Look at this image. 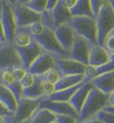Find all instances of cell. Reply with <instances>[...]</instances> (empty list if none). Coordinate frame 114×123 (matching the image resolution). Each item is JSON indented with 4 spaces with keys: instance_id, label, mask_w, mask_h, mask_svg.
Masks as SVG:
<instances>
[{
    "instance_id": "6da1fadb",
    "label": "cell",
    "mask_w": 114,
    "mask_h": 123,
    "mask_svg": "<svg viewBox=\"0 0 114 123\" xmlns=\"http://www.w3.org/2000/svg\"><path fill=\"white\" fill-rule=\"evenodd\" d=\"M109 105V94L92 87L78 116V121L96 116L99 111Z\"/></svg>"
},
{
    "instance_id": "7a4b0ae2",
    "label": "cell",
    "mask_w": 114,
    "mask_h": 123,
    "mask_svg": "<svg viewBox=\"0 0 114 123\" xmlns=\"http://www.w3.org/2000/svg\"><path fill=\"white\" fill-rule=\"evenodd\" d=\"M97 27V44H104L105 38L114 30V7L110 0H105L95 16Z\"/></svg>"
},
{
    "instance_id": "3957f363",
    "label": "cell",
    "mask_w": 114,
    "mask_h": 123,
    "mask_svg": "<svg viewBox=\"0 0 114 123\" xmlns=\"http://www.w3.org/2000/svg\"><path fill=\"white\" fill-rule=\"evenodd\" d=\"M69 24L77 35L85 38L92 44L97 43V27L95 17L72 16Z\"/></svg>"
},
{
    "instance_id": "277c9868",
    "label": "cell",
    "mask_w": 114,
    "mask_h": 123,
    "mask_svg": "<svg viewBox=\"0 0 114 123\" xmlns=\"http://www.w3.org/2000/svg\"><path fill=\"white\" fill-rule=\"evenodd\" d=\"M33 39L40 45L44 51L52 54L54 58H70L69 52L61 46L53 30L45 28L41 34L33 37Z\"/></svg>"
},
{
    "instance_id": "5b68a950",
    "label": "cell",
    "mask_w": 114,
    "mask_h": 123,
    "mask_svg": "<svg viewBox=\"0 0 114 123\" xmlns=\"http://www.w3.org/2000/svg\"><path fill=\"white\" fill-rule=\"evenodd\" d=\"M45 98L30 99L21 97L17 102L16 110L14 113V120L15 123H23L30 118L35 111L39 107L41 102Z\"/></svg>"
},
{
    "instance_id": "8992f818",
    "label": "cell",
    "mask_w": 114,
    "mask_h": 123,
    "mask_svg": "<svg viewBox=\"0 0 114 123\" xmlns=\"http://www.w3.org/2000/svg\"><path fill=\"white\" fill-rule=\"evenodd\" d=\"M17 27H23L31 24L41 22V14L30 9L25 4L16 3L12 6Z\"/></svg>"
},
{
    "instance_id": "52a82bcc",
    "label": "cell",
    "mask_w": 114,
    "mask_h": 123,
    "mask_svg": "<svg viewBox=\"0 0 114 123\" xmlns=\"http://www.w3.org/2000/svg\"><path fill=\"white\" fill-rule=\"evenodd\" d=\"M0 17H1L2 24H3L6 42L13 43L15 33H16L17 24L14 19L12 6L9 3H7L5 0L3 1L2 3Z\"/></svg>"
},
{
    "instance_id": "ba28073f",
    "label": "cell",
    "mask_w": 114,
    "mask_h": 123,
    "mask_svg": "<svg viewBox=\"0 0 114 123\" xmlns=\"http://www.w3.org/2000/svg\"><path fill=\"white\" fill-rule=\"evenodd\" d=\"M22 65L19 54L13 43H0V71Z\"/></svg>"
},
{
    "instance_id": "9c48e42d",
    "label": "cell",
    "mask_w": 114,
    "mask_h": 123,
    "mask_svg": "<svg viewBox=\"0 0 114 123\" xmlns=\"http://www.w3.org/2000/svg\"><path fill=\"white\" fill-rule=\"evenodd\" d=\"M92 43L85 38L76 34L74 42L70 50V58L80 62L84 65H88V57Z\"/></svg>"
},
{
    "instance_id": "30bf717a",
    "label": "cell",
    "mask_w": 114,
    "mask_h": 123,
    "mask_svg": "<svg viewBox=\"0 0 114 123\" xmlns=\"http://www.w3.org/2000/svg\"><path fill=\"white\" fill-rule=\"evenodd\" d=\"M55 68L62 75H84L86 65L71 58H54Z\"/></svg>"
},
{
    "instance_id": "8fae6325",
    "label": "cell",
    "mask_w": 114,
    "mask_h": 123,
    "mask_svg": "<svg viewBox=\"0 0 114 123\" xmlns=\"http://www.w3.org/2000/svg\"><path fill=\"white\" fill-rule=\"evenodd\" d=\"M15 48H16V50L21 58V64L27 70H29L30 65L33 63L34 60L44 51L40 45L34 39L33 41H31V43L26 47H21V48L15 47Z\"/></svg>"
},
{
    "instance_id": "7c38bea8",
    "label": "cell",
    "mask_w": 114,
    "mask_h": 123,
    "mask_svg": "<svg viewBox=\"0 0 114 123\" xmlns=\"http://www.w3.org/2000/svg\"><path fill=\"white\" fill-rule=\"evenodd\" d=\"M39 107L49 110L55 115H70L77 119L78 116V112L74 110V108L69 102H58V101H52L48 98H45L41 102Z\"/></svg>"
},
{
    "instance_id": "4fadbf2b",
    "label": "cell",
    "mask_w": 114,
    "mask_h": 123,
    "mask_svg": "<svg viewBox=\"0 0 114 123\" xmlns=\"http://www.w3.org/2000/svg\"><path fill=\"white\" fill-rule=\"evenodd\" d=\"M55 67V58L52 54L43 51L30 65L28 71L35 75H42Z\"/></svg>"
},
{
    "instance_id": "5bb4252c",
    "label": "cell",
    "mask_w": 114,
    "mask_h": 123,
    "mask_svg": "<svg viewBox=\"0 0 114 123\" xmlns=\"http://www.w3.org/2000/svg\"><path fill=\"white\" fill-rule=\"evenodd\" d=\"M54 31L62 49L67 52H70L76 37V33L70 24L58 25L54 30Z\"/></svg>"
},
{
    "instance_id": "9a60e30c",
    "label": "cell",
    "mask_w": 114,
    "mask_h": 123,
    "mask_svg": "<svg viewBox=\"0 0 114 123\" xmlns=\"http://www.w3.org/2000/svg\"><path fill=\"white\" fill-rule=\"evenodd\" d=\"M111 54L99 44H92L88 57V65L98 68L107 63L110 59Z\"/></svg>"
},
{
    "instance_id": "2e32d148",
    "label": "cell",
    "mask_w": 114,
    "mask_h": 123,
    "mask_svg": "<svg viewBox=\"0 0 114 123\" xmlns=\"http://www.w3.org/2000/svg\"><path fill=\"white\" fill-rule=\"evenodd\" d=\"M90 83L101 92L110 94L114 91V71L101 74L91 80Z\"/></svg>"
},
{
    "instance_id": "e0dca14e",
    "label": "cell",
    "mask_w": 114,
    "mask_h": 123,
    "mask_svg": "<svg viewBox=\"0 0 114 123\" xmlns=\"http://www.w3.org/2000/svg\"><path fill=\"white\" fill-rule=\"evenodd\" d=\"M93 86L90 82H84L79 88L78 89L76 92H74V94L69 101V103H71V105L74 108V110L78 112V114L80 111L82 106L84 104L85 101L87 99L88 93L92 89Z\"/></svg>"
},
{
    "instance_id": "ac0fdd59",
    "label": "cell",
    "mask_w": 114,
    "mask_h": 123,
    "mask_svg": "<svg viewBox=\"0 0 114 123\" xmlns=\"http://www.w3.org/2000/svg\"><path fill=\"white\" fill-rule=\"evenodd\" d=\"M56 120V115L49 110L38 107L29 120L23 123H52Z\"/></svg>"
},
{
    "instance_id": "d6986e66",
    "label": "cell",
    "mask_w": 114,
    "mask_h": 123,
    "mask_svg": "<svg viewBox=\"0 0 114 123\" xmlns=\"http://www.w3.org/2000/svg\"><path fill=\"white\" fill-rule=\"evenodd\" d=\"M52 13H53V16H54L56 27L61 24H69L72 18L71 10L64 6L61 2V0H59V2L54 7V9L52 10Z\"/></svg>"
},
{
    "instance_id": "ffe728a7",
    "label": "cell",
    "mask_w": 114,
    "mask_h": 123,
    "mask_svg": "<svg viewBox=\"0 0 114 123\" xmlns=\"http://www.w3.org/2000/svg\"><path fill=\"white\" fill-rule=\"evenodd\" d=\"M21 97H26L30 99H40L47 98L44 95L43 89H42V76L36 75V80L31 86L22 90Z\"/></svg>"
},
{
    "instance_id": "44dd1931",
    "label": "cell",
    "mask_w": 114,
    "mask_h": 123,
    "mask_svg": "<svg viewBox=\"0 0 114 123\" xmlns=\"http://www.w3.org/2000/svg\"><path fill=\"white\" fill-rule=\"evenodd\" d=\"M0 102L10 111H15L17 107V100L10 89L0 83Z\"/></svg>"
},
{
    "instance_id": "7402d4cb",
    "label": "cell",
    "mask_w": 114,
    "mask_h": 123,
    "mask_svg": "<svg viewBox=\"0 0 114 123\" xmlns=\"http://www.w3.org/2000/svg\"><path fill=\"white\" fill-rule=\"evenodd\" d=\"M82 82H84V75H62L59 81L55 84V91L72 87Z\"/></svg>"
},
{
    "instance_id": "603a6c76",
    "label": "cell",
    "mask_w": 114,
    "mask_h": 123,
    "mask_svg": "<svg viewBox=\"0 0 114 123\" xmlns=\"http://www.w3.org/2000/svg\"><path fill=\"white\" fill-rule=\"evenodd\" d=\"M72 16H90L94 17L90 0H77V3L71 9Z\"/></svg>"
},
{
    "instance_id": "cb8c5ba5",
    "label": "cell",
    "mask_w": 114,
    "mask_h": 123,
    "mask_svg": "<svg viewBox=\"0 0 114 123\" xmlns=\"http://www.w3.org/2000/svg\"><path fill=\"white\" fill-rule=\"evenodd\" d=\"M85 82V81H84ZM84 82L78 84L77 86H72V87H69V88H65L62 90H59V91H55V92L51 94L48 99L52 100V101H58V102H69L74 92L77 91L78 89L81 86V85Z\"/></svg>"
},
{
    "instance_id": "d4e9b609",
    "label": "cell",
    "mask_w": 114,
    "mask_h": 123,
    "mask_svg": "<svg viewBox=\"0 0 114 123\" xmlns=\"http://www.w3.org/2000/svg\"><path fill=\"white\" fill-rule=\"evenodd\" d=\"M32 41H33V37L31 35H30L25 31L16 30V33L14 36L13 44L15 47L21 48V47H26L29 44H30Z\"/></svg>"
},
{
    "instance_id": "484cf974",
    "label": "cell",
    "mask_w": 114,
    "mask_h": 123,
    "mask_svg": "<svg viewBox=\"0 0 114 123\" xmlns=\"http://www.w3.org/2000/svg\"><path fill=\"white\" fill-rule=\"evenodd\" d=\"M45 26L43 25V24L41 22H37L31 24L30 25L27 26H23V27H17V30L19 31H22L29 33L30 35H31L32 37H36L37 35L41 34L45 30Z\"/></svg>"
},
{
    "instance_id": "4316f807",
    "label": "cell",
    "mask_w": 114,
    "mask_h": 123,
    "mask_svg": "<svg viewBox=\"0 0 114 123\" xmlns=\"http://www.w3.org/2000/svg\"><path fill=\"white\" fill-rule=\"evenodd\" d=\"M41 23L43 24V25L46 28L51 29L53 31L56 28L52 10H47V9H46V10H44L41 13Z\"/></svg>"
},
{
    "instance_id": "83f0119b",
    "label": "cell",
    "mask_w": 114,
    "mask_h": 123,
    "mask_svg": "<svg viewBox=\"0 0 114 123\" xmlns=\"http://www.w3.org/2000/svg\"><path fill=\"white\" fill-rule=\"evenodd\" d=\"M41 76H42V79H43L44 81L53 83V84L55 85L59 81V79L61 78L62 75L60 74V72L58 71V69L54 67L53 68L49 69L48 71H47L45 74H43V75H41Z\"/></svg>"
},
{
    "instance_id": "f1b7e54d",
    "label": "cell",
    "mask_w": 114,
    "mask_h": 123,
    "mask_svg": "<svg viewBox=\"0 0 114 123\" xmlns=\"http://www.w3.org/2000/svg\"><path fill=\"white\" fill-rule=\"evenodd\" d=\"M12 69L13 68H7L0 71V83L3 84L4 86H8L12 83L16 81Z\"/></svg>"
},
{
    "instance_id": "f546056e",
    "label": "cell",
    "mask_w": 114,
    "mask_h": 123,
    "mask_svg": "<svg viewBox=\"0 0 114 123\" xmlns=\"http://www.w3.org/2000/svg\"><path fill=\"white\" fill-rule=\"evenodd\" d=\"M25 5L30 7V9L41 14L44 10L47 9V0H30Z\"/></svg>"
},
{
    "instance_id": "4dcf8cb0",
    "label": "cell",
    "mask_w": 114,
    "mask_h": 123,
    "mask_svg": "<svg viewBox=\"0 0 114 123\" xmlns=\"http://www.w3.org/2000/svg\"><path fill=\"white\" fill-rule=\"evenodd\" d=\"M114 71V54H111L110 59L107 63H105L104 65L101 66L96 68V72H97V75H101V74H104L106 72H111Z\"/></svg>"
},
{
    "instance_id": "1f68e13d",
    "label": "cell",
    "mask_w": 114,
    "mask_h": 123,
    "mask_svg": "<svg viewBox=\"0 0 114 123\" xmlns=\"http://www.w3.org/2000/svg\"><path fill=\"white\" fill-rule=\"evenodd\" d=\"M104 47L110 54H114V30L111 31L104 41Z\"/></svg>"
},
{
    "instance_id": "d6a6232c",
    "label": "cell",
    "mask_w": 114,
    "mask_h": 123,
    "mask_svg": "<svg viewBox=\"0 0 114 123\" xmlns=\"http://www.w3.org/2000/svg\"><path fill=\"white\" fill-rule=\"evenodd\" d=\"M6 87L10 89V91L14 93V95L15 96L17 102H18V100L21 97V93H22V90H23L20 81H17L16 80V81H14V83H12L11 85H9Z\"/></svg>"
},
{
    "instance_id": "836d02e7",
    "label": "cell",
    "mask_w": 114,
    "mask_h": 123,
    "mask_svg": "<svg viewBox=\"0 0 114 123\" xmlns=\"http://www.w3.org/2000/svg\"><path fill=\"white\" fill-rule=\"evenodd\" d=\"M35 80H36V75L28 71L27 74L24 75L20 82H21V86H22V88L25 89L32 86L34 84V82H35Z\"/></svg>"
},
{
    "instance_id": "e575fe53",
    "label": "cell",
    "mask_w": 114,
    "mask_h": 123,
    "mask_svg": "<svg viewBox=\"0 0 114 123\" xmlns=\"http://www.w3.org/2000/svg\"><path fill=\"white\" fill-rule=\"evenodd\" d=\"M96 117L100 119L104 123H114V113L106 111H101L96 114Z\"/></svg>"
},
{
    "instance_id": "d590c367",
    "label": "cell",
    "mask_w": 114,
    "mask_h": 123,
    "mask_svg": "<svg viewBox=\"0 0 114 123\" xmlns=\"http://www.w3.org/2000/svg\"><path fill=\"white\" fill-rule=\"evenodd\" d=\"M42 89H43L44 95L48 98L51 94H53L55 92V85L53 83L44 81L42 79Z\"/></svg>"
},
{
    "instance_id": "8d00e7d4",
    "label": "cell",
    "mask_w": 114,
    "mask_h": 123,
    "mask_svg": "<svg viewBox=\"0 0 114 123\" xmlns=\"http://www.w3.org/2000/svg\"><path fill=\"white\" fill-rule=\"evenodd\" d=\"M12 70H13V74H14V78L16 79L17 81H21V80L22 79V77L27 74V72H28L27 69L25 68L22 65L14 67Z\"/></svg>"
},
{
    "instance_id": "74e56055",
    "label": "cell",
    "mask_w": 114,
    "mask_h": 123,
    "mask_svg": "<svg viewBox=\"0 0 114 123\" xmlns=\"http://www.w3.org/2000/svg\"><path fill=\"white\" fill-rule=\"evenodd\" d=\"M58 123H78V119L70 115H56Z\"/></svg>"
},
{
    "instance_id": "f35d334b",
    "label": "cell",
    "mask_w": 114,
    "mask_h": 123,
    "mask_svg": "<svg viewBox=\"0 0 114 123\" xmlns=\"http://www.w3.org/2000/svg\"><path fill=\"white\" fill-rule=\"evenodd\" d=\"M104 1L105 0H90L91 7H92V11H93V14H94V17L99 13L101 7L103 6V5H104Z\"/></svg>"
},
{
    "instance_id": "ab89813d",
    "label": "cell",
    "mask_w": 114,
    "mask_h": 123,
    "mask_svg": "<svg viewBox=\"0 0 114 123\" xmlns=\"http://www.w3.org/2000/svg\"><path fill=\"white\" fill-rule=\"evenodd\" d=\"M14 115V112L10 111L3 103L0 102V116H12Z\"/></svg>"
},
{
    "instance_id": "60d3db41",
    "label": "cell",
    "mask_w": 114,
    "mask_h": 123,
    "mask_svg": "<svg viewBox=\"0 0 114 123\" xmlns=\"http://www.w3.org/2000/svg\"><path fill=\"white\" fill-rule=\"evenodd\" d=\"M61 2H62V4L66 8L71 10V8L76 5L77 0H61Z\"/></svg>"
},
{
    "instance_id": "b9f144b4",
    "label": "cell",
    "mask_w": 114,
    "mask_h": 123,
    "mask_svg": "<svg viewBox=\"0 0 114 123\" xmlns=\"http://www.w3.org/2000/svg\"><path fill=\"white\" fill-rule=\"evenodd\" d=\"M78 123H104L100 119H98L96 116L87 119V120H81V121H78Z\"/></svg>"
},
{
    "instance_id": "7bdbcfd3",
    "label": "cell",
    "mask_w": 114,
    "mask_h": 123,
    "mask_svg": "<svg viewBox=\"0 0 114 123\" xmlns=\"http://www.w3.org/2000/svg\"><path fill=\"white\" fill-rule=\"evenodd\" d=\"M0 123H15L14 115L12 116H0Z\"/></svg>"
},
{
    "instance_id": "ee69618b",
    "label": "cell",
    "mask_w": 114,
    "mask_h": 123,
    "mask_svg": "<svg viewBox=\"0 0 114 123\" xmlns=\"http://www.w3.org/2000/svg\"><path fill=\"white\" fill-rule=\"evenodd\" d=\"M5 42H6V40H5V31H4L2 21H1V17H0V43H5Z\"/></svg>"
},
{
    "instance_id": "f6af8a7d",
    "label": "cell",
    "mask_w": 114,
    "mask_h": 123,
    "mask_svg": "<svg viewBox=\"0 0 114 123\" xmlns=\"http://www.w3.org/2000/svg\"><path fill=\"white\" fill-rule=\"evenodd\" d=\"M58 2H59V0H47V10H53Z\"/></svg>"
},
{
    "instance_id": "bcb514c9",
    "label": "cell",
    "mask_w": 114,
    "mask_h": 123,
    "mask_svg": "<svg viewBox=\"0 0 114 123\" xmlns=\"http://www.w3.org/2000/svg\"><path fill=\"white\" fill-rule=\"evenodd\" d=\"M109 105L114 106V91L109 94Z\"/></svg>"
},
{
    "instance_id": "7dc6e473",
    "label": "cell",
    "mask_w": 114,
    "mask_h": 123,
    "mask_svg": "<svg viewBox=\"0 0 114 123\" xmlns=\"http://www.w3.org/2000/svg\"><path fill=\"white\" fill-rule=\"evenodd\" d=\"M104 111H109V112H112L114 113V106H111V105H107L105 108H104Z\"/></svg>"
},
{
    "instance_id": "c3c4849f",
    "label": "cell",
    "mask_w": 114,
    "mask_h": 123,
    "mask_svg": "<svg viewBox=\"0 0 114 123\" xmlns=\"http://www.w3.org/2000/svg\"><path fill=\"white\" fill-rule=\"evenodd\" d=\"M7 3H9L11 5V6H13V5H14V4L16 3L17 1L16 0H5Z\"/></svg>"
},
{
    "instance_id": "681fc988",
    "label": "cell",
    "mask_w": 114,
    "mask_h": 123,
    "mask_svg": "<svg viewBox=\"0 0 114 123\" xmlns=\"http://www.w3.org/2000/svg\"><path fill=\"white\" fill-rule=\"evenodd\" d=\"M18 3H21V4H26L28 3L29 1H30V0H16Z\"/></svg>"
},
{
    "instance_id": "f907efd6",
    "label": "cell",
    "mask_w": 114,
    "mask_h": 123,
    "mask_svg": "<svg viewBox=\"0 0 114 123\" xmlns=\"http://www.w3.org/2000/svg\"><path fill=\"white\" fill-rule=\"evenodd\" d=\"M110 2L111 3V5L113 6V7H114V0H110Z\"/></svg>"
},
{
    "instance_id": "816d5d0a",
    "label": "cell",
    "mask_w": 114,
    "mask_h": 123,
    "mask_svg": "<svg viewBox=\"0 0 114 123\" xmlns=\"http://www.w3.org/2000/svg\"><path fill=\"white\" fill-rule=\"evenodd\" d=\"M2 3H3V1H0V8L2 7Z\"/></svg>"
},
{
    "instance_id": "f5cc1de1",
    "label": "cell",
    "mask_w": 114,
    "mask_h": 123,
    "mask_svg": "<svg viewBox=\"0 0 114 123\" xmlns=\"http://www.w3.org/2000/svg\"><path fill=\"white\" fill-rule=\"evenodd\" d=\"M52 123H58V122H57L56 120H55V121H54V122H52Z\"/></svg>"
},
{
    "instance_id": "db71d44e",
    "label": "cell",
    "mask_w": 114,
    "mask_h": 123,
    "mask_svg": "<svg viewBox=\"0 0 114 123\" xmlns=\"http://www.w3.org/2000/svg\"><path fill=\"white\" fill-rule=\"evenodd\" d=\"M0 1H5V0H0Z\"/></svg>"
},
{
    "instance_id": "11a10c76",
    "label": "cell",
    "mask_w": 114,
    "mask_h": 123,
    "mask_svg": "<svg viewBox=\"0 0 114 123\" xmlns=\"http://www.w3.org/2000/svg\"><path fill=\"white\" fill-rule=\"evenodd\" d=\"M0 13H1V8H0Z\"/></svg>"
}]
</instances>
